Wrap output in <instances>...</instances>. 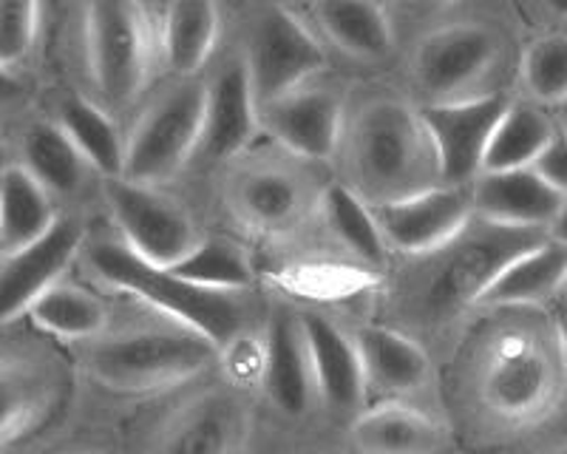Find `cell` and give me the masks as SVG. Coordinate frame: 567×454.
<instances>
[{
    "label": "cell",
    "mask_w": 567,
    "mask_h": 454,
    "mask_svg": "<svg viewBox=\"0 0 567 454\" xmlns=\"http://www.w3.org/2000/svg\"><path fill=\"white\" fill-rule=\"evenodd\" d=\"M85 265L105 287L128 292L162 316L174 318L185 330H194L221 347L233 332L245 327V307L227 290H210L179 279L168 267L151 265L131 254L123 241H100L85 250Z\"/></svg>",
    "instance_id": "obj_1"
},
{
    "label": "cell",
    "mask_w": 567,
    "mask_h": 454,
    "mask_svg": "<svg viewBox=\"0 0 567 454\" xmlns=\"http://www.w3.org/2000/svg\"><path fill=\"white\" fill-rule=\"evenodd\" d=\"M349 156L354 190L369 205L440 182L432 140L420 114L398 100H374L361 109L352 125Z\"/></svg>",
    "instance_id": "obj_2"
},
{
    "label": "cell",
    "mask_w": 567,
    "mask_h": 454,
    "mask_svg": "<svg viewBox=\"0 0 567 454\" xmlns=\"http://www.w3.org/2000/svg\"><path fill=\"white\" fill-rule=\"evenodd\" d=\"M219 361V347L194 330H136L97 341L89 352L91 378L120 395H151L194 381Z\"/></svg>",
    "instance_id": "obj_3"
},
{
    "label": "cell",
    "mask_w": 567,
    "mask_h": 454,
    "mask_svg": "<svg viewBox=\"0 0 567 454\" xmlns=\"http://www.w3.org/2000/svg\"><path fill=\"white\" fill-rule=\"evenodd\" d=\"M156 34L142 0L85 3V58L100 97L114 109L142 94L154 65Z\"/></svg>",
    "instance_id": "obj_4"
},
{
    "label": "cell",
    "mask_w": 567,
    "mask_h": 454,
    "mask_svg": "<svg viewBox=\"0 0 567 454\" xmlns=\"http://www.w3.org/2000/svg\"><path fill=\"white\" fill-rule=\"evenodd\" d=\"M474 221V219H471ZM465 225L463 234L440 250L443 265L429 287V307L434 312H454L477 305L485 287L499 276L511 259L548 236L542 227H514L480 219Z\"/></svg>",
    "instance_id": "obj_5"
},
{
    "label": "cell",
    "mask_w": 567,
    "mask_h": 454,
    "mask_svg": "<svg viewBox=\"0 0 567 454\" xmlns=\"http://www.w3.org/2000/svg\"><path fill=\"white\" fill-rule=\"evenodd\" d=\"M205 123V85L185 83L156 100L125 136V179L162 185L199 151Z\"/></svg>",
    "instance_id": "obj_6"
},
{
    "label": "cell",
    "mask_w": 567,
    "mask_h": 454,
    "mask_svg": "<svg viewBox=\"0 0 567 454\" xmlns=\"http://www.w3.org/2000/svg\"><path fill=\"white\" fill-rule=\"evenodd\" d=\"M105 202L111 219L123 234V245L151 265H174L202 239L194 216L179 202L159 194L156 185L109 176Z\"/></svg>",
    "instance_id": "obj_7"
},
{
    "label": "cell",
    "mask_w": 567,
    "mask_h": 454,
    "mask_svg": "<svg viewBox=\"0 0 567 454\" xmlns=\"http://www.w3.org/2000/svg\"><path fill=\"white\" fill-rule=\"evenodd\" d=\"M245 63L256 100L261 105L281 97L287 91L301 89L312 74L327 65V52L296 12L270 7L252 27Z\"/></svg>",
    "instance_id": "obj_8"
},
{
    "label": "cell",
    "mask_w": 567,
    "mask_h": 454,
    "mask_svg": "<svg viewBox=\"0 0 567 454\" xmlns=\"http://www.w3.org/2000/svg\"><path fill=\"white\" fill-rule=\"evenodd\" d=\"M374 219L389 247L406 256L440 254L474 219L465 185L434 182L406 196L372 202Z\"/></svg>",
    "instance_id": "obj_9"
},
{
    "label": "cell",
    "mask_w": 567,
    "mask_h": 454,
    "mask_svg": "<svg viewBox=\"0 0 567 454\" xmlns=\"http://www.w3.org/2000/svg\"><path fill=\"white\" fill-rule=\"evenodd\" d=\"M508 103L511 97L494 91V94L432 100L417 111L420 123L432 140L440 182L465 185L483 171L488 136Z\"/></svg>",
    "instance_id": "obj_10"
},
{
    "label": "cell",
    "mask_w": 567,
    "mask_h": 454,
    "mask_svg": "<svg viewBox=\"0 0 567 454\" xmlns=\"http://www.w3.org/2000/svg\"><path fill=\"white\" fill-rule=\"evenodd\" d=\"M556 370L539 341L525 332L496 338L483 375V401L508 421H530L554 403Z\"/></svg>",
    "instance_id": "obj_11"
},
{
    "label": "cell",
    "mask_w": 567,
    "mask_h": 454,
    "mask_svg": "<svg viewBox=\"0 0 567 454\" xmlns=\"http://www.w3.org/2000/svg\"><path fill=\"white\" fill-rule=\"evenodd\" d=\"M83 225L71 216H58L40 239L3 254L0 259V327L27 316L29 307L63 279L71 261L83 254Z\"/></svg>",
    "instance_id": "obj_12"
},
{
    "label": "cell",
    "mask_w": 567,
    "mask_h": 454,
    "mask_svg": "<svg viewBox=\"0 0 567 454\" xmlns=\"http://www.w3.org/2000/svg\"><path fill=\"white\" fill-rule=\"evenodd\" d=\"M499 40L480 23H452L425 34L414 49V83L432 100L463 97L494 69Z\"/></svg>",
    "instance_id": "obj_13"
},
{
    "label": "cell",
    "mask_w": 567,
    "mask_h": 454,
    "mask_svg": "<svg viewBox=\"0 0 567 454\" xmlns=\"http://www.w3.org/2000/svg\"><path fill=\"white\" fill-rule=\"evenodd\" d=\"M261 131L284 151L310 163H329L343 136V105L327 89L287 91L258 105Z\"/></svg>",
    "instance_id": "obj_14"
},
{
    "label": "cell",
    "mask_w": 567,
    "mask_h": 454,
    "mask_svg": "<svg viewBox=\"0 0 567 454\" xmlns=\"http://www.w3.org/2000/svg\"><path fill=\"white\" fill-rule=\"evenodd\" d=\"M567 196L550 185L539 171H480L471 179V208L474 216L499 225L542 227L548 230Z\"/></svg>",
    "instance_id": "obj_15"
},
{
    "label": "cell",
    "mask_w": 567,
    "mask_h": 454,
    "mask_svg": "<svg viewBox=\"0 0 567 454\" xmlns=\"http://www.w3.org/2000/svg\"><path fill=\"white\" fill-rule=\"evenodd\" d=\"M258 131L261 120L250 72L245 60H233L210 80V85H205V123L196 154H205L207 159H227L241 154Z\"/></svg>",
    "instance_id": "obj_16"
},
{
    "label": "cell",
    "mask_w": 567,
    "mask_h": 454,
    "mask_svg": "<svg viewBox=\"0 0 567 454\" xmlns=\"http://www.w3.org/2000/svg\"><path fill=\"white\" fill-rule=\"evenodd\" d=\"M250 437V412L230 392H205L162 429L156 448L182 454H227L245 448Z\"/></svg>",
    "instance_id": "obj_17"
},
{
    "label": "cell",
    "mask_w": 567,
    "mask_h": 454,
    "mask_svg": "<svg viewBox=\"0 0 567 454\" xmlns=\"http://www.w3.org/2000/svg\"><path fill=\"white\" fill-rule=\"evenodd\" d=\"M301 330L310 352L312 386L318 398L336 412H352L367 398V381L354 338L321 312H303Z\"/></svg>",
    "instance_id": "obj_18"
},
{
    "label": "cell",
    "mask_w": 567,
    "mask_h": 454,
    "mask_svg": "<svg viewBox=\"0 0 567 454\" xmlns=\"http://www.w3.org/2000/svg\"><path fill=\"white\" fill-rule=\"evenodd\" d=\"M367 392L381 398H403L423 390L432 378L429 352L403 332L383 324H367L354 332Z\"/></svg>",
    "instance_id": "obj_19"
},
{
    "label": "cell",
    "mask_w": 567,
    "mask_h": 454,
    "mask_svg": "<svg viewBox=\"0 0 567 454\" xmlns=\"http://www.w3.org/2000/svg\"><path fill=\"white\" fill-rule=\"evenodd\" d=\"M265 390L272 406L287 417H301L310 406V395L316 392L301 318L284 310L272 312L265 330Z\"/></svg>",
    "instance_id": "obj_20"
},
{
    "label": "cell",
    "mask_w": 567,
    "mask_h": 454,
    "mask_svg": "<svg viewBox=\"0 0 567 454\" xmlns=\"http://www.w3.org/2000/svg\"><path fill=\"white\" fill-rule=\"evenodd\" d=\"M567 279V245L545 236L534 247L511 259L485 287L477 305L528 307L556 299Z\"/></svg>",
    "instance_id": "obj_21"
},
{
    "label": "cell",
    "mask_w": 567,
    "mask_h": 454,
    "mask_svg": "<svg viewBox=\"0 0 567 454\" xmlns=\"http://www.w3.org/2000/svg\"><path fill=\"white\" fill-rule=\"evenodd\" d=\"M233 210L252 230L272 234L296 225L307 208V188L284 168H247L230 185Z\"/></svg>",
    "instance_id": "obj_22"
},
{
    "label": "cell",
    "mask_w": 567,
    "mask_h": 454,
    "mask_svg": "<svg viewBox=\"0 0 567 454\" xmlns=\"http://www.w3.org/2000/svg\"><path fill=\"white\" fill-rule=\"evenodd\" d=\"M221 32L216 0H171L162 18L159 49L165 65L179 78H190L216 52Z\"/></svg>",
    "instance_id": "obj_23"
},
{
    "label": "cell",
    "mask_w": 567,
    "mask_h": 454,
    "mask_svg": "<svg viewBox=\"0 0 567 454\" xmlns=\"http://www.w3.org/2000/svg\"><path fill=\"white\" fill-rule=\"evenodd\" d=\"M354 448L369 454H417L443 446V426L406 403H381L352 423Z\"/></svg>",
    "instance_id": "obj_24"
},
{
    "label": "cell",
    "mask_w": 567,
    "mask_h": 454,
    "mask_svg": "<svg viewBox=\"0 0 567 454\" xmlns=\"http://www.w3.org/2000/svg\"><path fill=\"white\" fill-rule=\"evenodd\" d=\"M316 20L341 52L383 60L394 45L392 20L378 0H316Z\"/></svg>",
    "instance_id": "obj_25"
},
{
    "label": "cell",
    "mask_w": 567,
    "mask_h": 454,
    "mask_svg": "<svg viewBox=\"0 0 567 454\" xmlns=\"http://www.w3.org/2000/svg\"><path fill=\"white\" fill-rule=\"evenodd\" d=\"M58 219L52 194L20 163L0 171V254L40 239Z\"/></svg>",
    "instance_id": "obj_26"
},
{
    "label": "cell",
    "mask_w": 567,
    "mask_h": 454,
    "mask_svg": "<svg viewBox=\"0 0 567 454\" xmlns=\"http://www.w3.org/2000/svg\"><path fill=\"white\" fill-rule=\"evenodd\" d=\"M556 134L554 117L536 109L534 103L511 100L503 117L496 120L483 156V171L530 168L539 154L548 148Z\"/></svg>",
    "instance_id": "obj_27"
},
{
    "label": "cell",
    "mask_w": 567,
    "mask_h": 454,
    "mask_svg": "<svg viewBox=\"0 0 567 454\" xmlns=\"http://www.w3.org/2000/svg\"><path fill=\"white\" fill-rule=\"evenodd\" d=\"M20 165L52 196L74 194L83 185L85 168H89L63 125L52 120H38L23 131Z\"/></svg>",
    "instance_id": "obj_28"
},
{
    "label": "cell",
    "mask_w": 567,
    "mask_h": 454,
    "mask_svg": "<svg viewBox=\"0 0 567 454\" xmlns=\"http://www.w3.org/2000/svg\"><path fill=\"white\" fill-rule=\"evenodd\" d=\"M60 125L71 136V143L78 145L89 168L109 176H123L125 165V136L116 128L109 111L94 100L71 94L60 105Z\"/></svg>",
    "instance_id": "obj_29"
},
{
    "label": "cell",
    "mask_w": 567,
    "mask_h": 454,
    "mask_svg": "<svg viewBox=\"0 0 567 454\" xmlns=\"http://www.w3.org/2000/svg\"><path fill=\"white\" fill-rule=\"evenodd\" d=\"M52 409V383L20 358H0V446L23 437Z\"/></svg>",
    "instance_id": "obj_30"
},
{
    "label": "cell",
    "mask_w": 567,
    "mask_h": 454,
    "mask_svg": "<svg viewBox=\"0 0 567 454\" xmlns=\"http://www.w3.org/2000/svg\"><path fill=\"white\" fill-rule=\"evenodd\" d=\"M321 216L329 234L336 236L349 254L367 261L374 270L386 267V239H383L374 210L367 199L349 185H329L321 196Z\"/></svg>",
    "instance_id": "obj_31"
},
{
    "label": "cell",
    "mask_w": 567,
    "mask_h": 454,
    "mask_svg": "<svg viewBox=\"0 0 567 454\" xmlns=\"http://www.w3.org/2000/svg\"><path fill=\"white\" fill-rule=\"evenodd\" d=\"M27 316L32 318L34 327L65 341H91L103 336L109 327V307L94 292L63 281L49 287L29 307Z\"/></svg>",
    "instance_id": "obj_32"
},
{
    "label": "cell",
    "mask_w": 567,
    "mask_h": 454,
    "mask_svg": "<svg viewBox=\"0 0 567 454\" xmlns=\"http://www.w3.org/2000/svg\"><path fill=\"white\" fill-rule=\"evenodd\" d=\"M276 287L298 299L312 301H343L352 296L372 290L381 285V276L374 267L329 265V261H310V265H292L276 270L270 276Z\"/></svg>",
    "instance_id": "obj_33"
},
{
    "label": "cell",
    "mask_w": 567,
    "mask_h": 454,
    "mask_svg": "<svg viewBox=\"0 0 567 454\" xmlns=\"http://www.w3.org/2000/svg\"><path fill=\"white\" fill-rule=\"evenodd\" d=\"M168 270L210 290L239 292L252 285L250 256L230 239H199Z\"/></svg>",
    "instance_id": "obj_34"
},
{
    "label": "cell",
    "mask_w": 567,
    "mask_h": 454,
    "mask_svg": "<svg viewBox=\"0 0 567 454\" xmlns=\"http://www.w3.org/2000/svg\"><path fill=\"white\" fill-rule=\"evenodd\" d=\"M523 83L536 103L567 97V32L542 34L523 54Z\"/></svg>",
    "instance_id": "obj_35"
},
{
    "label": "cell",
    "mask_w": 567,
    "mask_h": 454,
    "mask_svg": "<svg viewBox=\"0 0 567 454\" xmlns=\"http://www.w3.org/2000/svg\"><path fill=\"white\" fill-rule=\"evenodd\" d=\"M225 372L227 383L236 390H256L265 386V370H267V347L265 336L250 332L241 327L239 332H233L225 344L219 347V361H216Z\"/></svg>",
    "instance_id": "obj_36"
},
{
    "label": "cell",
    "mask_w": 567,
    "mask_h": 454,
    "mask_svg": "<svg viewBox=\"0 0 567 454\" xmlns=\"http://www.w3.org/2000/svg\"><path fill=\"white\" fill-rule=\"evenodd\" d=\"M40 27V0H0V65H18L32 52Z\"/></svg>",
    "instance_id": "obj_37"
},
{
    "label": "cell",
    "mask_w": 567,
    "mask_h": 454,
    "mask_svg": "<svg viewBox=\"0 0 567 454\" xmlns=\"http://www.w3.org/2000/svg\"><path fill=\"white\" fill-rule=\"evenodd\" d=\"M534 168L539 171L545 179L554 185L559 194L567 196V134L556 128L554 140L548 143V148L542 151L539 159L534 163Z\"/></svg>",
    "instance_id": "obj_38"
},
{
    "label": "cell",
    "mask_w": 567,
    "mask_h": 454,
    "mask_svg": "<svg viewBox=\"0 0 567 454\" xmlns=\"http://www.w3.org/2000/svg\"><path fill=\"white\" fill-rule=\"evenodd\" d=\"M20 94H23V83H20V80L14 78L12 69H7V65H0V109H3V105L18 103Z\"/></svg>",
    "instance_id": "obj_39"
},
{
    "label": "cell",
    "mask_w": 567,
    "mask_h": 454,
    "mask_svg": "<svg viewBox=\"0 0 567 454\" xmlns=\"http://www.w3.org/2000/svg\"><path fill=\"white\" fill-rule=\"evenodd\" d=\"M554 327H556V338H559V347L567 358V301L559 299L554 310Z\"/></svg>",
    "instance_id": "obj_40"
},
{
    "label": "cell",
    "mask_w": 567,
    "mask_h": 454,
    "mask_svg": "<svg viewBox=\"0 0 567 454\" xmlns=\"http://www.w3.org/2000/svg\"><path fill=\"white\" fill-rule=\"evenodd\" d=\"M548 236L550 239L561 241V245H567V199L559 208V214H556V219L548 225Z\"/></svg>",
    "instance_id": "obj_41"
},
{
    "label": "cell",
    "mask_w": 567,
    "mask_h": 454,
    "mask_svg": "<svg viewBox=\"0 0 567 454\" xmlns=\"http://www.w3.org/2000/svg\"><path fill=\"white\" fill-rule=\"evenodd\" d=\"M554 123L556 128L567 134V97L559 100V103H554Z\"/></svg>",
    "instance_id": "obj_42"
},
{
    "label": "cell",
    "mask_w": 567,
    "mask_h": 454,
    "mask_svg": "<svg viewBox=\"0 0 567 454\" xmlns=\"http://www.w3.org/2000/svg\"><path fill=\"white\" fill-rule=\"evenodd\" d=\"M12 163V151H9V145L3 143V136H0V171H7Z\"/></svg>",
    "instance_id": "obj_43"
},
{
    "label": "cell",
    "mask_w": 567,
    "mask_h": 454,
    "mask_svg": "<svg viewBox=\"0 0 567 454\" xmlns=\"http://www.w3.org/2000/svg\"><path fill=\"white\" fill-rule=\"evenodd\" d=\"M550 12L556 14V18H565L567 20V0H548Z\"/></svg>",
    "instance_id": "obj_44"
},
{
    "label": "cell",
    "mask_w": 567,
    "mask_h": 454,
    "mask_svg": "<svg viewBox=\"0 0 567 454\" xmlns=\"http://www.w3.org/2000/svg\"><path fill=\"white\" fill-rule=\"evenodd\" d=\"M559 296H561V299L567 301V279H565V285H561V292H559Z\"/></svg>",
    "instance_id": "obj_45"
},
{
    "label": "cell",
    "mask_w": 567,
    "mask_h": 454,
    "mask_svg": "<svg viewBox=\"0 0 567 454\" xmlns=\"http://www.w3.org/2000/svg\"><path fill=\"white\" fill-rule=\"evenodd\" d=\"M425 3H449V0H425Z\"/></svg>",
    "instance_id": "obj_46"
},
{
    "label": "cell",
    "mask_w": 567,
    "mask_h": 454,
    "mask_svg": "<svg viewBox=\"0 0 567 454\" xmlns=\"http://www.w3.org/2000/svg\"><path fill=\"white\" fill-rule=\"evenodd\" d=\"M49 3H52V7H60V3H63V0H49Z\"/></svg>",
    "instance_id": "obj_47"
}]
</instances>
